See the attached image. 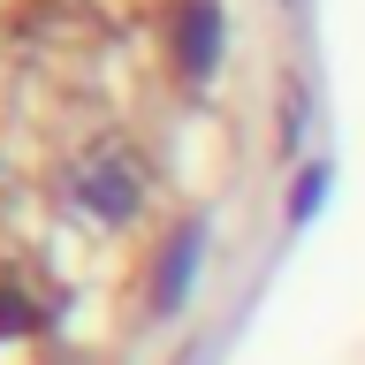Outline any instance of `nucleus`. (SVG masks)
I'll use <instances>...</instances> for the list:
<instances>
[{
    "mask_svg": "<svg viewBox=\"0 0 365 365\" xmlns=\"http://www.w3.org/2000/svg\"><path fill=\"white\" fill-rule=\"evenodd\" d=\"M319 190H327V168H304V182H297V198H289V228H297V221H312Z\"/></svg>",
    "mask_w": 365,
    "mask_h": 365,
    "instance_id": "obj_5",
    "label": "nucleus"
},
{
    "mask_svg": "<svg viewBox=\"0 0 365 365\" xmlns=\"http://www.w3.org/2000/svg\"><path fill=\"white\" fill-rule=\"evenodd\" d=\"M198 244H205V221H182V236L168 244V259H160V289H153V304H160V312H175L182 297H190V274H198Z\"/></svg>",
    "mask_w": 365,
    "mask_h": 365,
    "instance_id": "obj_3",
    "label": "nucleus"
},
{
    "mask_svg": "<svg viewBox=\"0 0 365 365\" xmlns=\"http://www.w3.org/2000/svg\"><path fill=\"white\" fill-rule=\"evenodd\" d=\"M168 46H175L182 84H213V68H221V0H182L175 23H168Z\"/></svg>",
    "mask_w": 365,
    "mask_h": 365,
    "instance_id": "obj_1",
    "label": "nucleus"
},
{
    "mask_svg": "<svg viewBox=\"0 0 365 365\" xmlns=\"http://www.w3.org/2000/svg\"><path fill=\"white\" fill-rule=\"evenodd\" d=\"M76 198H84L107 228H122L137 205H145V190H137V168H130V160H91L84 175H76Z\"/></svg>",
    "mask_w": 365,
    "mask_h": 365,
    "instance_id": "obj_2",
    "label": "nucleus"
},
{
    "mask_svg": "<svg viewBox=\"0 0 365 365\" xmlns=\"http://www.w3.org/2000/svg\"><path fill=\"white\" fill-rule=\"evenodd\" d=\"M38 319H46V304H38L31 289H23V282H16L8 267H0V335H31Z\"/></svg>",
    "mask_w": 365,
    "mask_h": 365,
    "instance_id": "obj_4",
    "label": "nucleus"
}]
</instances>
